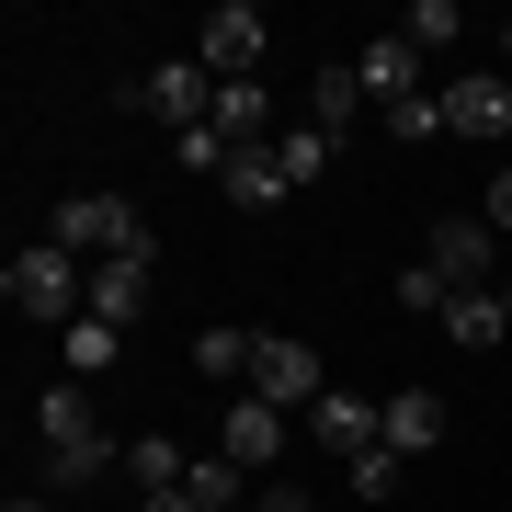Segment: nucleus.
<instances>
[{"label":"nucleus","instance_id":"nucleus-33","mask_svg":"<svg viewBox=\"0 0 512 512\" xmlns=\"http://www.w3.org/2000/svg\"><path fill=\"white\" fill-rule=\"evenodd\" d=\"M501 148H512V137H501Z\"/></svg>","mask_w":512,"mask_h":512},{"label":"nucleus","instance_id":"nucleus-14","mask_svg":"<svg viewBox=\"0 0 512 512\" xmlns=\"http://www.w3.org/2000/svg\"><path fill=\"white\" fill-rule=\"evenodd\" d=\"M251 353H262V330H194V376H217V387H251Z\"/></svg>","mask_w":512,"mask_h":512},{"label":"nucleus","instance_id":"nucleus-32","mask_svg":"<svg viewBox=\"0 0 512 512\" xmlns=\"http://www.w3.org/2000/svg\"><path fill=\"white\" fill-rule=\"evenodd\" d=\"M501 365H512V353H501Z\"/></svg>","mask_w":512,"mask_h":512},{"label":"nucleus","instance_id":"nucleus-21","mask_svg":"<svg viewBox=\"0 0 512 512\" xmlns=\"http://www.w3.org/2000/svg\"><path fill=\"white\" fill-rule=\"evenodd\" d=\"M399 35L433 57V46H456V35H467V12H456V0H410V23H399Z\"/></svg>","mask_w":512,"mask_h":512},{"label":"nucleus","instance_id":"nucleus-6","mask_svg":"<svg viewBox=\"0 0 512 512\" xmlns=\"http://www.w3.org/2000/svg\"><path fill=\"white\" fill-rule=\"evenodd\" d=\"M421 262H433V274L467 296V285H490V262H501V228H490V217H433V251H421Z\"/></svg>","mask_w":512,"mask_h":512},{"label":"nucleus","instance_id":"nucleus-9","mask_svg":"<svg viewBox=\"0 0 512 512\" xmlns=\"http://www.w3.org/2000/svg\"><path fill=\"white\" fill-rule=\"evenodd\" d=\"M444 137H512V80L501 69L444 80Z\"/></svg>","mask_w":512,"mask_h":512},{"label":"nucleus","instance_id":"nucleus-16","mask_svg":"<svg viewBox=\"0 0 512 512\" xmlns=\"http://www.w3.org/2000/svg\"><path fill=\"white\" fill-rule=\"evenodd\" d=\"M35 433L46 444H80V433H92V376H57L46 399H35Z\"/></svg>","mask_w":512,"mask_h":512},{"label":"nucleus","instance_id":"nucleus-2","mask_svg":"<svg viewBox=\"0 0 512 512\" xmlns=\"http://www.w3.org/2000/svg\"><path fill=\"white\" fill-rule=\"evenodd\" d=\"M46 239H57L69 262H114V251H148L160 228H148V217H137L126 194H69V205L46 217Z\"/></svg>","mask_w":512,"mask_h":512},{"label":"nucleus","instance_id":"nucleus-24","mask_svg":"<svg viewBox=\"0 0 512 512\" xmlns=\"http://www.w3.org/2000/svg\"><path fill=\"white\" fill-rule=\"evenodd\" d=\"M387 137H444V92H410V103H387Z\"/></svg>","mask_w":512,"mask_h":512},{"label":"nucleus","instance_id":"nucleus-5","mask_svg":"<svg viewBox=\"0 0 512 512\" xmlns=\"http://www.w3.org/2000/svg\"><path fill=\"white\" fill-rule=\"evenodd\" d=\"M251 399H274L285 421H296V399L319 410V399H330V387H319V353L285 342V330H262V353H251Z\"/></svg>","mask_w":512,"mask_h":512},{"label":"nucleus","instance_id":"nucleus-34","mask_svg":"<svg viewBox=\"0 0 512 512\" xmlns=\"http://www.w3.org/2000/svg\"><path fill=\"white\" fill-rule=\"evenodd\" d=\"M501 296H512V285H501Z\"/></svg>","mask_w":512,"mask_h":512},{"label":"nucleus","instance_id":"nucleus-22","mask_svg":"<svg viewBox=\"0 0 512 512\" xmlns=\"http://www.w3.org/2000/svg\"><path fill=\"white\" fill-rule=\"evenodd\" d=\"M114 342H126L114 319H69V376H103V365H114Z\"/></svg>","mask_w":512,"mask_h":512},{"label":"nucleus","instance_id":"nucleus-12","mask_svg":"<svg viewBox=\"0 0 512 512\" xmlns=\"http://www.w3.org/2000/svg\"><path fill=\"white\" fill-rule=\"evenodd\" d=\"M353 80H365V103H376V114H387V103H410V92H421V46H410V35H376L365 57H353Z\"/></svg>","mask_w":512,"mask_h":512},{"label":"nucleus","instance_id":"nucleus-13","mask_svg":"<svg viewBox=\"0 0 512 512\" xmlns=\"http://www.w3.org/2000/svg\"><path fill=\"white\" fill-rule=\"evenodd\" d=\"M387 444H399V456H433L444 444V399L433 387H387Z\"/></svg>","mask_w":512,"mask_h":512},{"label":"nucleus","instance_id":"nucleus-30","mask_svg":"<svg viewBox=\"0 0 512 512\" xmlns=\"http://www.w3.org/2000/svg\"><path fill=\"white\" fill-rule=\"evenodd\" d=\"M501 57H512V23H501Z\"/></svg>","mask_w":512,"mask_h":512},{"label":"nucleus","instance_id":"nucleus-1","mask_svg":"<svg viewBox=\"0 0 512 512\" xmlns=\"http://www.w3.org/2000/svg\"><path fill=\"white\" fill-rule=\"evenodd\" d=\"M0 296H12L23 319H92V274H80L57 239H23L12 274H0Z\"/></svg>","mask_w":512,"mask_h":512},{"label":"nucleus","instance_id":"nucleus-28","mask_svg":"<svg viewBox=\"0 0 512 512\" xmlns=\"http://www.w3.org/2000/svg\"><path fill=\"white\" fill-rule=\"evenodd\" d=\"M137 512H205V501H194V490H148Z\"/></svg>","mask_w":512,"mask_h":512},{"label":"nucleus","instance_id":"nucleus-7","mask_svg":"<svg viewBox=\"0 0 512 512\" xmlns=\"http://www.w3.org/2000/svg\"><path fill=\"white\" fill-rule=\"evenodd\" d=\"M217 456H228L239 478H262V467L285 456V410H274V399H228V421H217Z\"/></svg>","mask_w":512,"mask_h":512},{"label":"nucleus","instance_id":"nucleus-29","mask_svg":"<svg viewBox=\"0 0 512 512\" xmlns=\"http://www.w3.org/2000/svg\"><path fill=\"white\" fill-rule=\"evenodd\" d=\"M12 512H57V501H46V490H23V501H12Z\"/></svg>","mask_w":512,"mask_h":512},{"label":"nucleus","instance_id":"nucleus-18","mask_svg":"<svg viewBox=\"0 0 512 512\" xmlns=\"http://www.w3.org/2000/svg\"><path fill=\"white\" fill-rule=\"evenodd\" d=\"M353 114H365V80H353V69H319L308 80V126L319 137H353Z\"/></svg>","mask_w":512,"mask_h":512},{"label":"nucleus","instance_id":"nucleus-11","mask_svg":"<svg viewBox=\"0 0 512 512\" xmlns=\"http://www.w3.org/2000/svg\"><path fill=\"white\" fill-rule=\"evenodd\" d=\"M148 274H160V239H148V251H114V262H92V319H114V330H126V319L148 308Z\"/></svg>","mask_w":512,"mask_h":512},{"label":"nucleus","instance_id":"nucleus-31","mask_svg":"<svg viewBox=\"0 0 512 512\" xmlns=\"http://www.w3.org/2000/svg\"><path fill=\"white\" fill-rule=\"evenodd\" d=\"M239 512H262V501H239Z\"/></svg>","mask_w":512,"mask_h":512},{"label":"nucleus","instance_id":"nucleus-27","mask_svg":"<svg viewBox=\"0 0 512 512\" xmlns=\"http://www.w3.org/2000/svg\"><path fill=\"white\" fill-rule=\"evenodd\" d=\"M478 217H490V228H501V239H512V160H501V171H490V194H478Z\"/></svg>","mask_w":512,"mask_h":512},{"label":"nucleus","instance_id":"nucleus-3","mask_svg":"<svg viewBox=\"0 0 512 512\" xmlns=\"http://www.w3.org/2000/svg\"><path fill=\"white\" fill-rule=\"evenodd\" d=\"M262 46H274V23L251 12V0H217V12H205V80H262Z\"/></svg>","mask_w":512,"mask_h":512},{"label":"nucleus","instance_id":"nucleus-8","mask_svg":"<svg viewBox=\"0 0 512 512\" xmlns=\"http://www.w3.org/2000/svg\"><path fill=\"white\" fill-rule=\"evenodd\" d=\"M308 433H319V456H376V444H387V399H342V387H330V399L308 410Z\"/></svg>","mask_w":512,"mask_h":512},{"label":"nucleus","instance_id":"nucleus-4","mask_svg":"<svg viewBox=\"0 0 512 512\" xmlns=\"http://www.w3.org/2000/svg\"><path fill=\"white\" fill-rule=\"evenodd\" d=\"M137 103L160 114L171 137H194V126H217V80H205V57H171V69H148V80H137Z\"/></svg>","mask_w":512,"mask_h":512},{"label":"nucleus","instance_id":"nucleus-20","mask_svg":"<svg viewBox=\"0 0 512 512\" xmlns=\"http://www.w3.org/2000/svg\"><path fill=\"white\" fill-rule=\"evenodd\" d=\"M274 160H285V183H296V194H308V183H319V171H330V160H342V137H319V126H285V137H274Z\"/></svg>","mask_w":512,"mask_h":512},{"label":"nucleus","instance_id":"nucleus-15","mask_svg":"<svg viewBox=\"0 0 512 512\" xmlns=\"http://www.w3.org/2000/svg\"><path fill=\"white\" fill-rule=\"evenodd\" d=\"M217 183H228L239 205H285V194H296V183H285V160H274V137H262V148H239V160L217 171Z\"/></svg>","mask_w":512,"mask_h":512},{"label":"nucleus","instance_id":"nucleus-10","mask_svg":"<svg viewBox=\"0 0 512 512\" xmlns=\"http://www.w3.org/2000/svg\"><path fill=\"white\" fill-rule=\"evenodd\" d=\"M444 342H456V353H512V296H501V285L444 296Z\"/></svg>","mask_w":512,"mask_h":512},{"label":"nucleus","instance_id":"nucleus-19","mask_svg":"<svg viewBox=\"0 0 512 512\" xmlns=\"http://www.w3.org/2000/svg\"><path fill=\"white\" fill-rule=\"evenodd\" d=\"M103 467H114V444H103V433H80V444H46V490H92Z\"/></svg>","mask_w":512,"mask_h":512},{"label":"nucleus","instance_id":"nucleus-25","mask_svg":"<svg viewBox=\"0 0 512 512\" xmlns=\"http://www.w3.org/2000/svg\"><path fill=\"white\" fill-rule=\"evenodd\" d=\"M399 467H410L399 444H376V456H353V490H365V501H387V490H399Z\"/></svg>","mask_w":512,"mask_h":512},{"label":"nucleus","instance_id":"nucleus-17","mask_svg":"<svg viewBox=\"0 0 512 512\" xmlns=\"http://www.w3.org/2000/svg\"><path fill=\"white\" fill-rule=\"evenodd\" d=\"M126 478H137V501H148V490H183V478H194V456H183L171 433H137V444H126Z\"/></svg>","mask_w":512,"mask_h":512},{"label":"nucleus","instance_id":"nucleus-26","mask_svg":"<svg viewBox=\"0 0 512 512\" xmlns=\"http://www.w3.org/2000/svg\"><path fill=\"white\" fill-rule=\"evenodd\" d=\"M171 148H183V171H194V183H205V171H228V160H239V148H228L217 126H194V137H171Z\"/></svg>","mask_w":512,"mask_h":512},{"label":"nucleus","instance_id":"nucleus-23","mask_svg":"<svg viewBox=\"0 0 512 512\" xmlns=\"http://www.w3.org/2000/svg\"><path fill=\"white\" fill-rule=\"evenodd\" d=\"M387 296H399V308H421V319H444V296H456V285H444V274H433V262H410V274H399V285H387Z\"/></svg>","mask_w":512,"mask_h":512}]
</instances>
